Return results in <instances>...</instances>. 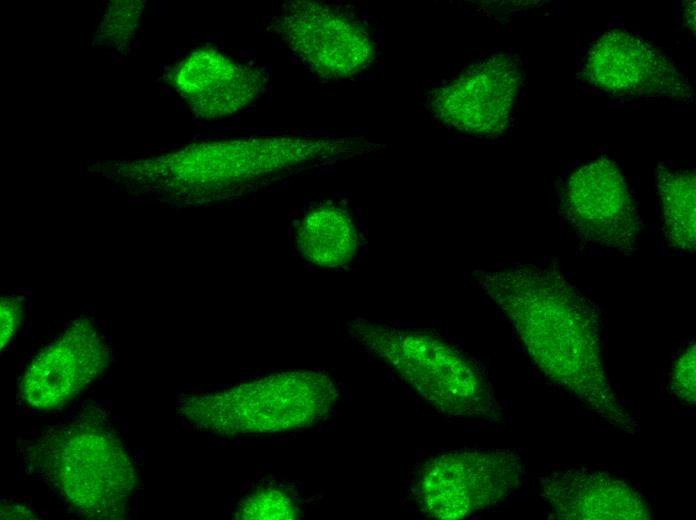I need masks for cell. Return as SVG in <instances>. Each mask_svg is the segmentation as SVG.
I'll use <instances>...</instances> for the list:
<instances>
[{"mask_svg":"<svg viewBox=\"0 0 696 520\" xmlns=\"http://www.w3.org/2000/svg\"><path fill=\"white\" fill-rule=\"evenodd\" d=\"M521 78L515 55L494 54L436 89L430 103L432 112L458 131L498 136L510 121Z\"/></svg>","mask_w":696,"mask_h":520,"instance_id":"30bf717a","label":"cell"},{"mask_svg":"<svg viewBox=\"0 0 696 520\" xmlns=\"http://www.w3.org/2000/svg\"><path fill=\"white\" fill-rule=\"evenodd\" d=\"M584 77L616 98L684 101L692 88L662 51L622 29L602 34L586 53Z\"/></svg>","mask_w":696,"mask_h":520,"instance_id":"9c48e42d","label":"cell"},{"mask_svg":"<svg viewBox=\"0 0 696 520\" xmlns=\"http://www.w3.org/2000/svg\"><path fill=\"white\" fill-rule=\"evenodd\" d=\"M560 214L584 240L635 250L641 220L616 163L600 157L577 169L563 187Z\"/></svg>","mask_w":696,"mask_h":520,"instance_id":"ba28073f","label":"cell"},{"mask_svg":"<svg viewBox=\"0 0 696 520\" xmlns=\"http://www.w3.org/2000/svg\"><path fill=\"white\" fill-rule=\"evenodd\" d=\"M32 514L30 513L29 510L16 506V507H8L5 506L1 509V518L2 519H11V518H17V519H28V518H33L31 517Z\"/></svg>","mask_w":696,"mask_h":520,"instance_id":"d6986e66","label":"cell"},{"mask_svg":"<svg viewBox=\"0 0 696 520\" xmlns=\"http://www.w3.org/2000/svg\"><path fill=\"white\" fill-rule=\"evenodd\" d=\"M654 179L667 240L676 250L693 253L696 246L695 172H673L658 165Z\"/></svg>","mask_w":696,"mask_h":520,"instance_id":"9a60e30c","label":"cell"},{"mask_svg":"<svg viewBox=\"0 0 696 520\" xmlns=\"http://www.w3.org/2000/svg\"><path fill=\"white\" fill-rule=\"evenodd\" d=\"M337 398V387L327 374L298 370L185 398L179 411L195 426L217 434H267L317 423Z\"/></svg>","mask_w":696,"mask_h":520,"instance_id":"5b68a950","label":"cell"},{"mask_svg":"<svg viewBox=\"0 0 696 520\" xmlns=\"http://www.w3.org/2000/svg\"><path fill=\"white\" fill-rule=\"evenodd\" d=\"M275 30L288 47L317 75L340 79L358 74L374 59L367 30L336 7L309 0L283 5Z\"/></svg>","mask_w":696,"mask_h":520,"instance_id":"52a82bcc","label":"cell"},{"mask_svg":"<svg viewBox=\"0 0 696 520\" xmlns=\"http://www.w3.org/2000/svg\"><path fill=\"white\" fill-rule=\"evenodd\" d=\"M480 287L506 315L535 365L601 420L638 436L606 375L596 306L556 270L515 264L476 270Z\"/></svg>","mask_w":696,"mask_h":520,"instance_id":"6da1fadb","label":"cell"},{"mask_svg":"<svg viewBox=\"0 0 696 520\" xmlns=\"http://www.w3.org/2000/svg\"><path fill=\"white\" fill-rule=\"evenodd\" d=\"M349 332L439 412L465 418L497 413L493 389L481 369L440 337L367 320L353 321Z\"/></svg>","mask_w":696,"mask_h":520,"instance_id":"277c9868","label":"cell"},{"mask_svg":"<svg viewBox=\"0 0 696 520\" xmlns=\"http://www.w3.org/2000/svg\"><path fill=\"white\" fill-rule=\"evenodd\" d=\"M295 236L301 257L322 268L348 267L358 251V233L351 216L334 205H321L308 212Z\"/></svg>","mask_w":696,"mask_h":520,"instance_id":"5bb4252c","label":"cell"},{"mask_svg":"<svg viewBox=\"0 0 696 520\" xmlns=\"http://www.w3.org/2000/svg\"><path fill=\"white\" fill-rule=\"evenodd\" d=\"M175 90L200 118L233 115L250 106L266 84L263 72L212 48H201L168 75Z\"/></svg>","mask_w":696,"mask_h":520,"instance_id":"7c38bea8","label":"cell"},{"mask_svg":"<svg viewBox=\"0 0 696 520\" xmlns=\"http://www.w3.org/2000/svg\"><path fill=\"white\" fill-rule=\"evenodd\" d=\"M695 343L689 344L674 365L670 377V389L673 394L689 406H695Z\"/></svg>","mask_w":696,"mask_h":520,"instance_id":"e0dca14e","label":"cell"},{"mask_svg":"<svg viewBox=\"0 0 696 520\" xmlns=\"http://www.w3.org/2000/svg\"><path fill=\"white\" fill-rule=\"evenodd\" d=\"M296 493L284 487L264 486L242 498L235 517L244 520H288L299 515Z\"/></svg>","mask_w":696,"mask_h":520,"instance_id":"2e32d148","label":"cell"},{"mask_svg":"<svg viewBox=\"0 0 696 520\" xmlns=\"http://www.w3.org/2000/svg\"><path fill=\"white\" fill-rule=\"evenodd\" d=\"M541 498L552 515L566 520H648L643 496L606 471L589 468L554 472L542 479Z\"/></svg>","mask_w":696,"mask_h":520,"instance_id":"4fadbf2b","label":"cell"},{"mask_svg":"<svg viewBox=\"0 0 696 520\" xmlns=\"http://www.w3.org/2000/svg\"><path fill=\"white\" fill-rule=\"evenodd\" d=\"M358 138L248 137L200 142L140 164L142 183L180 204L231 201L305 170L363 153Z\"/></svg>","mask_w":696,"mask_h":520,"instance_id":"7a4b0ae2","label":"cell"},{"mask_svg":"<svg viewBox=\"0 0 696 520\" xmlns=\"http://www.w3.org/2000/svg\"><path fill=\"white\" fill-rule=\"evenodd\" d=\"M684 8V18L689 29L695 30V2L686 1Z\"/></svg>","mask_w":696,"mask_h":520,"instance_id":"ffe728a7","label":"cell"},{"mask_svg":"<svg viewBox=\"0 0 696 520\" xmlns=\"http://www.w3.org/2000/svg\"><path fill=\"white\" fill-rule=\"evenodd\" d=\"M22 302L19 298L5 297L1 300V348L6 346L16 332L22 317Z\"/></svg>","mask_w":696,"mask_h":520,"instance_id":"ac0fdd59","label":"cell"},{"mask_svg":"<svg viewBox=\"0 0 696 520\" xmlns=\"http://www.w3.org/2000/svg\"><path fill=\"white\" fill-rule=\"evenodd\" d=\"M36 468L78 513L121 519L136 472L121 441L95 417L55 427L30 447Z\"/></svg>","mask_w":696,"mask_h":520,"instance_id":"3957f363","label":"cell"},{"mask_svg":"<svg viewBox=\"0 0 696 520\" xmlns=\"http://www.w3.org/2000/svg\"><path fill=\"white\" fill-rule=\"evenodd\" d=\"M525 468L515 452L466 449L436 456L418 473L416 500L429 517L458 520L506 499Z\"/></svg>","mask_w":696,"mask_h":520,"instance_id":"8992f818","label":"cell"},{"mask_svg":"<svg viewBox=\"0 0 696 520\" xmlns=\"http://www.w3.org/2000/svg\"><path fill=\"white\" fill-rule=\"evenodd\" d=\"M107 359V347L91 321L76 320L30 363L21 380V395L39 410L59 407L92 382Z\"/></svg>","mask_w":696,"mask_h":520,"instance_id":"8fae6325","label":"cell"}]
</instances>
